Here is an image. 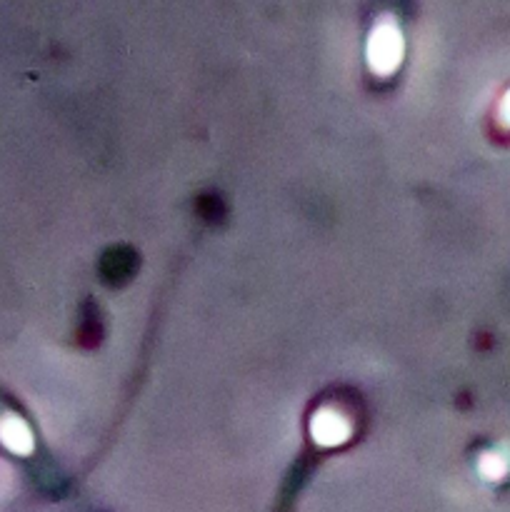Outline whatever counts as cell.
<instances>
[{
    "instance_id": "cell-4",
    "label": "cell",
    "mask_w": 510,
    "mask_h": 512,
    "mask_svg": "<svg viewBox=\"0 0 510 512\" xmlns=\"http://www.w3.org/2000/svg\"><path fill=\"white\" fill-rule=\"evenodd\" d=\"M478 468H480V475H483L485 480H500L505 473H508V463H505V460L495 453L480 455Z\"/></svg>"
},
{
    "instance_id": "cell-5",
    "label": "cell",
    "mask_w": 510,
    "mask_h": 512,
    "mask_svg": "<svg viewBox=\"0 0 510 512\" xmlns=\"http://www.w3.org/2000/svg\"><path fill=\"white\" fill-rule=\"evenodd\" d=\"M500 120H503V125H510V90L500 100Z\"/></svg>"
},
{
    "instance_id": "cell-1",
    "label": "cell",
    "mask_w": 510,
    "mask_h": 512,
    "mask_svg": "<svg viewBox=\"0 0 510 512\" xmlns=\"http://www.w3.org/2000/svg\"><path fill=\"white\" fill-rule=\"evenodd\" d=\"M400 60H403V35H400L398 25L380 23L368 40L370 68L378 75H390L393 70H398Z\"/></svg>"
},
{
    "instance_id": "cell-3",
    "label": "cell",
    "mask_w": 510,
    "mask_h": 512,
    "mask_svg": "<svg viewBox=\"0 0 510 512\" xmlns=\"http://www.w3.org/2000/svg\"><path fill=\"white\" fill-rule=\"evenodd\" d=\"M0 443L15 455H30L33 433L18 415H5V418H0Z\"/></svg>"
},
{
    "instance_id": "cell-2",
    "label": "cell",
    "mask_w": 510,
    "mask_h": 512,
    "mask_svg": "<svg viewBox=\"0 0 510 512\" xmlns=\"http://www.w3.org/2000/svg\"><path fill=\"white\" fill-rule=\"evenodd\" d=\"M310 435L323 448H335V445L345 443L350 438V423L335 410H320L310 420Z\"/></svg>"
}]
</instances>
